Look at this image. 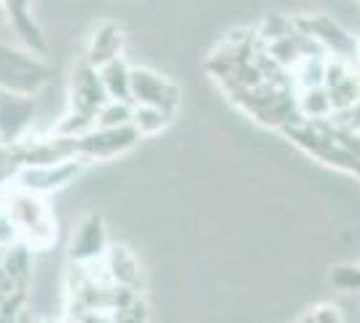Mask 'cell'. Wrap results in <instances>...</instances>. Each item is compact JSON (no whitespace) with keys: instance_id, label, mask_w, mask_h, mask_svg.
Instances as JSON below:
<instances>
[{"instance_id":"1","label":"cell","mask_w":360,"mask_h":323,"mask_svg":"<svg viewBox=\"0 0 360 323\" xmlns=\"http://www.w3.org/2000/svg\"><path fill=\"white\" fill-rule=\"evenodd\" d=\"M293 25H296L299 30L315 35L328 54L355 60L358 35L352 30H347L345 25L333 14H323V11H315V14H312V11H307V14H293Z\"/></svg>"},{"instance_id":"2","label":"cell","mask_w":360,"mask_h":323,"mask_svg":"<svg viewBox=\"0 0 360 323\" xmlns=\"http://www.w3.org/2000/svg\"><path fill=\"white\" fill-rule=\"evenodd\" d=\"M299 113L301 119H330L333 116V103H330L328 87L299 89Z\"/></svg>"},{"instance_id":"3","label":"cell","mask_w":360,"mask_h":323,"mask_svg":"<svg viewBox=\"0 0 360 323\" xmlns=\"http://www.w3.org/2000/svg\"><path fill=\"white\" fill-rule=\"evenodd\" d=\"M293 81H296V89L326 87V57H304L293 68Z\"/></svg>"},{"instance_id":"4","label":"cell","mask_w":360,"mask_h":323,"mask_svg":"<svg viewBox=\"0 0 360 323\" xmlns=\"http://www.w3.org/2000/svg\"><path fill=\"white\" fill-rule=\"evenodd\" d=\"M330 286L339 289L342 293H355L360 291V267L358 264H339L330 272Z\"/></svg>"},{"instance_id":"5","label":"cell","mask_w":360,"mask_h":323,"mask_svg":"<svg viewBox=\"0 0 360 323\" xmlns=\"http://www.w3.org/2000/svg\"><path fill=\"white\" fill-rule=\"evenodd\" d=\"M307 318H309V321H317V323H342L347 315H345V308H342V305L320 302V305H315V308L309 310Z\"/></svg>"},{"instance_id":"6","label":"cell","mask_w":360,"mask_h":323,"mask_svg":"<svg viewBox=\"0 0 360 323\" xmlns=\"http://www.w3.org/2000/svg\"><path fill=\"white\" fill-rule=\"evenodd\" d=\"M352 62H355V68L360 70V38H358V49H355V60Z\"/></svg>"}]
</instances>
